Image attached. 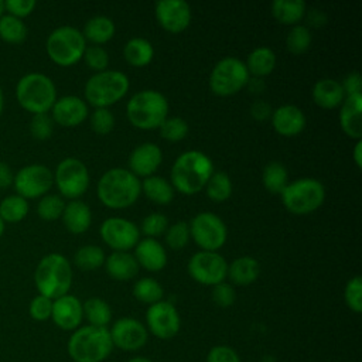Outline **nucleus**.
Here are the masks:
<instances>
[{
	"label": "nucleus",
	"mask_w": 362,
	"mask_h": 362,
	"mask_svg": "<svg viewBox=\"0 0 362 362\" xmlns=\"http://www.w3.org/2000/svg\"><path fill=\"white\" fill-rule=\"evenodd\" d=\"M214 173L211 158L198 150H188L180 154L170 173V181L174 191L184 195H194L202 191Z\"/></svg>",
	"instance_id": "nucleus-1"
},
{
	"label": "nucleus",
	"mask_w": 362,
	"mask_h": 362,
	"mask_svg": "<svg viewBox=\"0 0 362 362\" xmlns=\"http://www.w3.org/2000/svg\"><path fill=\"white\" fill-rule=\"evenodd\" d=\"M99 201L110 209L132 206L141 194L140 180L126 168L115 167L102 174L96 185Z\"/></svg>",
	"instance_id": "nucleus-2"
},
{
	"label": "nucleus",
	"mask_w": 362,
	"mask_h": 362,
	"mask_svg": "<svg viewBox=\"0 0 362 362\" xmlns=\"http://www.w3.org/2000/svg\"><path fill=\"white\" fill-rule=\"evenodd\" d=\"M109 328L83 325L72 331L66 351L74 362H103L112 352Z\"/></svg>",
	"instance_id": "nucleus-3"
},
{
	"label": "nucleus",
	"mask_w": 362,
	"mask_h": 362,
	"mask_svg": "<svg viewBox=\"0 0 362 362\" xmlns=\"http://www.w3.org/2000/svg\"><path fill=\"white\" fill-rule=\"evenodd\" d=\"M34 283L38 294L51 300L68 294L72 286V267L61 253L45 255L34 272Z\"/></svg>",
	"instance_id": "nucleus-4"
},
{
	"label": "nucleus",
	"mask_w": 362,
	"mask_h": 362,
	"mask_svg": "<svg viewBox=\"0 0 362 362\" xmlns=\"http://www.w3.org/2000/svg\"><path fill=\"white\" fill-rule=\"evenodd\" d=\"M167 98L154 89H144L134 93L127 105L126 115L129 122L140 130L158 129L168 117Z\"/></svg>",
	"instance_id": "nucleus-5"
},
{
	"label": "nucleus",
	"mask_w": 362,
	"mask_h": 362,
	"mask_svg": "<svg viewBox=\"0 0 362 362\" xmlns=\"http://www.w3.org/2000/svg\"><path fill=\"white\" fill-rule=\"evenodd\" d=\"M16 99L24 110L33 115L48 113L57 100V88L48 75L30 72L18 79Z\"/></svg>",
	"instance_id": "nucleus-6"
},
{
	"label": "nucleus",
	"mask_w": 362,
	"mask_h": 362,
	"mask_svg": "<svg viewBox=\"0 0 362 362\" xmlns=\"http://www.w3.org/2000/svg\"><path fill=\"white\" fill-rule=\"evenodd\" d=\"M130 82L124 72L106 69L93 74L85 83V99L96 107H107L119 102L129 90Z\"/></svg>",
	"instance_id": "nucleus-7"
},
{
	"label": "nucleus",
	"mask_w": 362,
	"mask_h": 362,
	"mask_svg": "<svg viewBox=\"0 0 362 362\" xmlns=\"http://www.w3.org/2000/svg\"><path fill=\"white\" fill-rule=\"evenodd\" d=\"M281 202L293 215H307L317 211L325 199V188L315 178H298L283 189Z\"/></svg>",
	"instance_id": "nucleus-8"
},
{
	"label": "nucleus",
	"mask_w": 362,
	"mask_h": 362,
	"mask_svg": "<svg viewBox=\"0 0 362 362\" xmlns=\"http://www.w3.org/2000/svg\"><path fill=\"white\" fill-rule=\"evenodd\" d=\"M86 41L75 27L61 25L49 33L45 41V49L49 59L59 66H71L82 59Z\"/></svg>",
	"instance_id": "nucleus-9"
},
{
	"label": "nucleus",
	"mask_w": 362,
	"mask_h": 362,
	"mask_svg": "<svg viewBox=\"0 0 362 362\" xmlns=\"http://www.w3.org/2000/svg\"><path fill=\"white\" fill-rule=\"evenodd\" d=\"M247 81L249 72L245 62L235 57H225L209 74V89L218 96H232L242 90Z\"/></svg>",
	"instance_id": "nucleus-10"
},
{
	"label": "nucleus",
	"mask_w": 362,
	"mask_h": 362,
	"mask_svg": "<svg viewBox=\"0 0 362 362\" xmlns=\"http://www.w3.org/2000/svg\"><path fill=\"white\" fill-rule=\"evenodd\" d=\"M189 225V233L194 242L206 252H216L221 249L228 238L225 222L214 212L205 211L197 214Z\"/></svg>",
	"instance_id": "nucleus-11"
},
{
	"label": "nucleus",
	"mask_w": 362,
	"mask_h": 362,
	"mask_svg": "<svg viewBox=\"0 0 362 362\" xmlns=\"http://www.w3.org/2000/svg\"><path fill=\"white\" fill-rule=\"evenodd\" d=\"M54 182L62 197L78 199L89 187V171L86 165L75 157H66L58 163L54 173Z\"/></svg>",
	"instance_id": "nucleus-12"
},
{
	"label": "nucleus",
	"mask_w": 362,
	"mask_h": 362,
	"mask_svg": "<svg viewBox=\"0 0 362 362\" xmlns=\"http://www.w3.org/2000/svg\"><path fill=\"white\" fill-rule=\"evenodd\" d=\"M54 184V173L44 164H28L14 174L13 187L17 195L28 199L48 194Z\"/></svg>",
	"instance_id": "nucleus-13"
},
{
	"label": "nucleus",
	"mask_w": 362,
	"mask_h": 362,
	"mask_svg": "<svg viewBox=\"0 0 362 362\" xmlns=\"http://www.w3.org/2000/svg\"><path fill=\"white\" fill-rule=\"evenodd\" d=\"M187 270L197 283L212 287L225 281L228 274V263L218 252L201 250L191 256Z\"/></svg>",
	"instance_id": "nucleus-14"
},
{
	"label": "nucleus",
	"mask_w": 362,
	"mask_h": 362,
	"mask_svg": "<svg viewBox=\"0 0 362 362\" xmlns=\"http://www.w3.org/2000/svg\"><path fill=\"white\" fill-rule=\"evenodd\" d=\"M99 233L102 240L115 252H127L140 240V229L136 223L119 216L105 219Z\"/></svg>",
	"instance_id": "nucleus-15"
},
{
	"label": "nucleus",
	"mask_w": 362,
	"mask_h": 362,
	"mask_svg": "<svg viewBox=\"0 0 362 362\" xmlns=\"http://www.w3.org/2000/svg\"><path fill=\"white\" fill-rule=\"evenodd\" d=\"M147 331L160 339L174 338L181 328V318L170 301H158L148 305L146 311Z\"/></svg>",
	"instance_id": "nucleus-16"
},
{
	"label": "nucleus",
	"mask_w": 362,
	"mask_h": 362,
	"mask_svg": "<svg viewBox=\"0 0 362 362\" xmlns=\"http://www.w3.org/2000/svg\"><path fill=\"white\" fill-rule=\"evenodd\" d=\"M109 334L113 346L127 352L141 349L148 339V331L146 325L132 317H123L116 320L109 329Z\"/></svg>",
	"instance_id": "nucleus-17"
},
{
	"label": "nucleus",
	"mask_w": 362,
	"mask_h": 362,
	"mask_svg": "<svg viewBox=\"0 0 362 362\" xmlns=\"http://www.w3.org/2000/svg\"><path fill=\"white\" fill-rule=\"evenodd\" d=\"M157 23L168 33L178 34L184 31L192 17L191 7L184 0H161L154 6Z\"/></svg>",
	"instance_id": "nucleus-18"
},
{
	"label": "nucleus",
	"mask_w": 362,
	"mask_h": 362,
	"mask_svg": "<svg viewBox=\"0 0 362 362\" xmlns=\"http://www.w3.org/2000/svg\"><path fill=\"white\" fill-rule=\"evenodd\" d=\"M88 103L75 95H66L55 100L51 107L54 123L62 127L79 126L88 117Z\"/></svg>",
	"instance_id": "nucleus-19"
},
{
	"label": "nucleus",
	"mask_w": 362,
	"mask_h": 362,
	"mask_svg": "<svg viewBox=\"0 0 362 362\" xmlns=\"http://www.w3.org/2000/svg\"><path fill=\"white\" fill-rule=\"evenodd\" d=\"M51 320L64 331H75L81 327L83 320L82 303L72 294H65L52 300Z\"/></svg>",
	"instance_id": "nucleus-20"
},
{
	"label": "nucleus",
	"mask_w": 362,
	"mask_h": 362,
	"mask_svg": "<svg viewBox=\"0 0 362 362\" xmlns=\"http://www.w3.org/2000/svg\"><path fill=\"white\" fill-rule=\"evenodd\" d=\"M163 161V153L154 143L146 141L139 144L129 156V171L139 177H150L156 173Z\"/></svg>",
	"instance_id": "nucleus-21"
},
{
	"label": "nucleus",
	"mask_w": 362,
	"mask_h": 362,
	"mask_svg": "<svg viewBox=\"0 0 362 362\" xmlns=\"http://www.w3.org/2000/svg\"><path fill=\"white\" fill-rule=\"evenodd\" d=\"M272 124L276 133L284 137H294L305 127L303 110L294 105H283L272 112Z\"/></svg>",
	"instance_id": "nucleus-22"
},
{
	"label": "nucleus",
	"mask_w": 362,
	"mask_h": 362,
	"mask_svg": "<svg viewBox=\"0 0 362 362\" xmlns=\"http://www.w3.org/2000/svg\"><path fill=\"white\" fill-rule=\"evenodd\" d=\"M342 132L355 140H362V93L345 96L339 110Z\"/></svg>",
	"instance_id": "nucleus-23"
},
{
	"label": "nucleus",
	"mask_w": 362,
	"mask_h": 362,
	"mask_svg": "<svg viewBox=\"0 0 362 362\" xmlns=\"http://www.w3.org/2000/svg\"><path fill=\"white\" fill-rule=\"evenodd\" d=\"M134 259L139 266L148 272H160L167 264V252L164 246L153 238H144L134 246Z\"/></svg>",
	"instance_id": "nucleus-24"
},
{
	"label": "nucleus",
	"mask_w": 362,
	"mask_h": 362,
	"mask_svg": "<svg viewBox=\"0 0 362 362\" xmlns=\"http://www.w3.org/2000/svg\"><path fill=\"white\" fill-rule=\"evenodd\" d=\"M313 100L322 109H334L341 106L345 99L341 82L332 78H324L314 83L311 90Z\"/></svg>",
	"instance_id": "nucleus-25"
},
{
	"label": "nucleus",
	"mask_w": 362,
	"mask_h": 362,
	"mask_svg": "<svg viewBox=\"0 0 362 362\" xmlns=\"http://www.w3.org/2000/svg\"><path fill=\"white\" fill-rule=\"evenodd\" d=\"M61 218L68 232L79 235L89 229L92 222V212L85 202L79 199H72L68 204H65Z\"/></svg>",
	"instance_id": "nucleus-26"
},
{
	"label": "nucleus",
	"mask_w": 362,
	"mask_h": 362,
	"mask_svg": "<svg viewBox=\"0 0 362 362\" xmlns=\"http://www.w3.org/2000/svg\"><path fill=\"white\" fill-rule=\"evenodd\" d=\"M105 269L113 280L126 281L139 273V263L129 252H113L105 259Z\"/></svg>",
	"instance_id": "nucleus-27"
},
{
	"label": "nucleus",
	"mask_w": 362,
	"mask_h": 362,
	"mask_svg": "<svg viewBox=\"0 0 362 362\" xmlns=\"http://www.w3.org/2000/svg\"><path fill=\"white\" fill-rule=\"evenodd\" d=\"M260 264L252 256H240L228 264V277L235 286H249L257 280Z\"/></svg>",
	"instance_id": "nucleus-28"
},
{
	"label": "nucleus",
	"mask_w": 362,
	"mask_h": 362,
	"mask_svg": "<svg viewBox=\"0 0 362 362\" xmlns=\"http://www.w3.org/2000/svg\"><path fill=\"white\" fill-rule=\"evenodd\" d=\"M115 33L116 27L112 18L106 16H95L85 23L82 35L85 41H90L93 45H100L110 41Z\"/></svg>",
	"instance_id": "nucleus-29"
},
{
	"label": "nucleus",
	"mask_w": 362,
	"mask_h": 362,
	"mask_svg": "<svg viewBox=\"0 0 362 362\" xmlns=\"http://www.w3.org/2000/svg\"><path fill=\"white\" fill-rule=\"evenodd\" d=\"M141 184V192L154 204L167 205L174 198V188L168 180L160 175L146 177Z\"/></svg>",
	"instance_id": "nucleus-30"
},
{
	"label": "nucleus",
	"mask_w": 362,
	"mask_h": 362,
	"mask_svg": "<svg viewBox=\"0 0 362 362\" xmlns=\"http://www.w3.org/2000/svg\"><path fill=\"white\" fill-rule=\"evenodd\" d=\"M273 17L284 25H297L305 16L303 0H274L270 6Z\"/></svg>",
	"instance_id": "nucleus-31"
},
{
	"label": "nucleus",
	"mask_w": 362,
	"mask_h": 362,
	"mask_svg": "<svg viewBox=\"0 0 362 362\" xmlns=\"http://www.w3.org/2000/svg\"><path fill=\"white\" fill-rule=\"evenodd\" d=\"M123 57L129 65L141 68L151 62L154 57V48L151 42L147 41L146 38L136 37L126 42L123 48Z\"/></svg>",
	"instance_id": "nucleus-32"
},
{
	"label": "nucleus",
	"mask_w": 362,
	"mask_h": 362,
	"mask_svg": "<svg viewBox=\"0 0 362 362\" xmlns=\"http://www.w3.org/2000/svg\"><path fill=\"white\" fill-rule=\"evenodd\" d=\"M245 66L255 78L266 76L276 66V54L269 47H257L247 55Z\"/></svg>",
	"instance_id": "nucleus-33"
},
{
	"label": "nucleus",
	"mask_w": 362,
	"mask_h": 362,
	"mask_svg": "<svg viewBox=\"0 0 362 362\" xmlns=\"http://www.w3.org/2000/svg\"><path fill=\"white\" fill-rule=\"evenodd\" d=\"M82 310H83V317L86 318L89 325L107 328V325L112 321L110 305L99 297L88 298L85 303H82Z\"/></svg>",
	"instance_id": "nucleus-34"
},
{
	"label": "nucleus",
	"mask_w": 362,
	"mask_h": 362,
	"mask_svg": "<svg viewBox=\"0 0 362 362\" xmlns=\"http://www.w3.org/2000/svg\"><path fill=\"white\" fill-rule=\"evenodd\" d=\"M30 211L28 201L17 194L7 195L0 201V218L8 223H17L23 221Z\"/></svg>",
	"instance_id": "nucleus-35"
},
{
	"label": "nucleus",
	"mask_w": 362,
	"mask_h": 362,
	"mask_svg": "<svg viewBox=\"0 0 362 362\" xmlns=\"http://www.w3.org/2000/svg\"><path fill=\"white\" fill-rule=\"evenodd\" d=\"M262 181L269 192L281 194L288 184V173L281 163L270 161L263 168Z\"/></svg>",
	"instance_id": "nucleus-36"
},
{
	"label": "nucleus",
	"mask_w": 362,
	"mask_h": 362,
	"mask_svg": "<svg viewBox=\"0 0 362 362\" xmlns=\"http://www.w3.org/2000/svg\"><path fill=\"white\" fill-rule=\"evenodd\" d=\"M105 252L98 245L81 246L74 255V263L83 272H90L99 269L105 264Z\"/></svg>",
	"instance_id": "nucleus-37"
},
{
	"label": "nucleus",
	"mask_w": 362,
	"mask_h": 362,
	"mask_svg": "<svg viewBox=\"0 0 362 362\" xmlns=\"http://www.w3.org/2000/svg\"><path fill=\"white\" fill-rule=\"evenodd\" d=\"M133 296L136 300L144 304H156L163 300L164 290L161 284L153 277H143L133 286Z\"/></svg>",
	"instance_id": "nucleus-38"
},
{
	"label": "nucleus",
	"mask_w": 362,
	"mask_h": 362,
	"mask_svg": "<svg viewBox=\"0 0 362 362\" xmlns=\"http://www.w3.org/2000/svg\"><path fill=\"white\" fill-rule=\"evenodd\" d=\"M0 38L8 44H20L27 38V25L23 20L4 13L0 17Z\"/></svg>",
	"instance_id": "nucleus-39"
},
{
	"label": "nucleus",
	"mask_w": 362,
	"mask_h": 362,
	"mask_svg": "<svg viewBox=\"0 0 362 362\" xmlns=\"http://www.w3.org/2000/svg\"><path fill=\"white\" fill-rule=\"evenodd\" d=\"M206 195L214 202H223L232 194V181L223 171H214L205 185Z\"/></svg>",
	"instance_id": "nucleus-40"
},
{
	"label": "nucleus",
	"mask_w": 362,
	"mask_h": 362,
	"mask_svg": "<svg viewBox=\"0 0 362 362\" xmlns=\"http://www.w3.org/2000/svg\"><path fill=\"white\" fill-rule=\"evenodd\" d=\"M311 41H313V37H311L310 28L307 25L297 24V25H293L291 30L288 31L286 38V45L291 54L301 55L305 51H308Z\"/></svg>",
	"instance_id": "nucleus-41"
},
{
	"label": "nucleus",
	"mask_w": 362,
	"mask_h": 362,
	"mask_svg": "<svg viewBox=\"0 0 362 362\" xmlns=\"http://www.w3.org/2000/svg\"><path fill=\"white\" fill-rule=\"evenodd\" d=\"M65 208V201L61 195L47 194L41 197L37 205V214L44 221H57L62 216Z\"/></svg>",
	"instance_id": "nucleus-42"
},
{
	"label": "nucleus",
	"mask_w": 362,
	"mask_h": 362,
	"mask_svg": "<svg viewBox=\"0 0 362 362\" xmlns=\"http://www.w3.org/2000/svg\"><path fill=\"white\" fill-rule=\"evenodd\" d=\"M189 238H191L189 225L184 221H178V222L170 225L167 228V230L164 232L165 243L173 250H181L182 247H185Z\"/></svg>",
	"instance_id": "nucleus-43"
},
{
	"label": "nucleus",
	"mask_w": 362,
	"mask_h": 362,
	"mask_svg": "<svg viewBox=\"0 0 362 362\" xmlns=\"http://www.w3.org/2000/svg\"><path fill=\"white\" fill-rule=\"evenodd\" d=\"M158 129H160L161 137L168 141H180V140L185 139L188 134V130H189L188 123L178 116L167 117Z\"/></svg>",
	"instance_id": "nucleus-44"
},
{
	"label": "nucleus",
	"mask_w": 362,
	"mask_h": 362,
	"mask_svg": "<svg viewBox=\"0 0 362 362\" xmlns=\"http://www.w3.org/2000/svg\"><path fill=\"white\" fill-rule=\"evenodd\" d=\"M54 120L48 113L33 115L30 120V133L35 140H48L54 133Z\"/></svg>",
	"instance_id": "nucleus-45"
},
{
	"label": "nucleus",
	"mask_w": 362,
	"mask_h": 362,
	"mask_svg": "<svg viewBox=\"0 0 362 362\" xmlns=\"http://www.w3.org/2000/svg\"><path fill=\"white\" fill-rule=\"evenodd\" d=\"M344 300L348 308L356 314L362 311V279L355 276L346 281L344 290Z\"/></svg>",
	"instance_id": "nucleus-46"
},
{
	"label": "nucleus",
	"mask_w": 362,
	"mask_h": 362,
	"mask_svg": "<svg viewBox=\"0 0 362 362\" xmlns=\"http://www.w3.org/2000/svg\"><path fill=\"white\" fill-rule=\"evenodd\" d=\"M90 127L96 134H109L115 127V116L107 107H96L90 115Z\"/></svg>",
	"instance_id": "nucleus-47"
},
{
	"label": "nucleus",
	"mask_w": 362,
	"mask_h": 362,
	"mask_svg": "<svg viewBox=\"0 0 362 362\" xmlns=\"http://www.w3.org/2000/svg\"><path fill=\"white\" fill-rule=\"evenodd\" d=\"M82 58H83L86 66L95 72L106 71V68L109 65V55H107L106 49L100 45L86 47Z\"/></svg>",
	"instance_id": "nucleus-48"
},
{
	"label": "nucleus",
	"mask_w": 362,
	"mask_h": 362,
	"mask_svg": "<svg viewBox=\"0 0 362 362\" xmlns=\"http://www.w3.org/2000/svg\"><path fill=\"white\" fill-rule=\"evenodd\" d=\"M141 232L147 236V238H153L156 239L157 236L163 235L167 228H168V219L164 214L161 212H151L148 214L143 222H141Z\"/></svg>",
	"instance_id": "nucleus-49"
},
{
	"label": "nucleus",
	"mask_w": 362,
	"mask_h": 362,
	"mask_svg": "<svg viewBox=\"0 0 362 362\" xmlns=\"http://www.w3.org/2000/svg\"><path fill=\"white\" fill-rule=\"evenodd\" d=\"M51 313H52V300L45 297V296H41V294H37L31 301H30V305H28V314L33 320L35 321H47L51 318Z\"/></svg>",
	"instance_id": "nucleus-50"
},
{
	"label": "nucleus",
	"mask_w": 362,
	"mask_h": 362,
	"mask_svg": "<svg viewBox=\"0 0 362 362\" xmlns=\"http://www.w3.org/2000/svg\"><path fill=\"white\" fill-rule=\"evenodd\" d=\"M211 296H212V301L221 308H228L233 305V303L236 301V291L233 286L225 281L212 286Z\"/></svg>",
	"instance_id": "nucleus-51"
},
{
	"label": "nucleus",
	"mask_w": 362,
	"mask_h": 362,
	"mask_svg": "<svg viewBox=\"0 0 362 362\" xmlns=\"http://www.w3.org/2000/svg\"><path fill=\"white\" fill-rule=\"evenodd\" d=\"M37 6L35 0H6L4 1V13L13 17L23 20L30 16Z\"/></svg>",
	"instance_id": "nucleus-52"
},
{
	"label": "nucleus",
	"mask_w": 362,
	"mask_h": 362,
	"mask_svg": "<svg viewBox=\"0 0 362 362\" xmlns=\"http://www.w3.org/2000/svg\"><path fill=\"white\" fill-rule=\"evenodd\" d=\"M206 362H240L238 352L228 345H215L206 355Z\"/></svg>",
	"instance_id": "nucleus-53"
},
{
	"label": "nucleus",
	"mask_w": 362,
	"mask_h": 362,
	"mask_svg": "<svg viewBox=\"0 0 362 362\" xmlns=\"http://www.w3.org/2000/svg\"><path fill=\"white\" fill-rule=\"evenodd\" d=\"M341 86L344 89L345 96H351V95H359L361 89H362V81H361V75L359 72H351L348 74L344 81L341 82Z\"/></svg>",
	"instance_id": "nucleus-54"
},
{
	"label": "nucleus",
	"mask_w": 362,
	"mask_h": 362,
	"mask_svg": "<svg viewBox=\"0 0 362 362\" xmlns=\"http://www.w3.org/2000/svg\"><path fill=\"white\" fill-rule=\"evenodd\" d=\"M250 115L256 119V120H264L267 117L272 116V107L267 102L264 100H256L252 106H250Z\"/></svg>",
	"instance_id": "nucleus-55"
},
{
	"label": "nucleus",
	"mask_w": 362,
	"mask_h": 362,
	"mask_svg": "<svg viewBox=\"0 0 362 362\" xmlns=\"http://www.w3.org/2000/svg\"><path fill=\"white\" fill-rule=\"evenodd\" d=\"M14 181V173L8 164L4 161H0V188H8L13 185Z\"/></svg>",
	"instance_id": "nucleus-56"
},
{
	"label": "nucleus",
	"mask_w": 362,
	"mask_h": 362,
	"mask_svg": "<svg viewBox=\"0 0 362 362\" xmlns=\"http://www.w3.org/2000/svg\"><path fill=\"white\" fill-rule=\"evenodd\" d=\"M325 20H327L325 14H324L322 11H320V10H311V11L308 13V23H310L311 25H314V27L322 25V24L325 23Z\"/></svg>",
	"instance_id": "nucleus-57"
},
{
	"label": "nucleus",
	"mask_w": 362,
	"mask_h": 362,
	"mask_svg": "<svg viewBox=\"0 0 362 362\" xmlns=\"http://www.w3.org/2000/svg\"><path fill=\"white\" fill-rule=\"evenodd\" d=\"M352 154H354V161H355L356 167L361 168L362 167V140H356Z\"/></svg>",
	"instance_id": "nucleus-58"
},
{
	"label": "nucleus",
	"mask_w": 362,
	"mask_h": 362,
	"mask_svg": "<svg viewBox=\"0 0 362 362\" xmlns=\"http://www.w3.org/2000/svg\"><path fill=\"white\" fill-rule=\"evenodd\" d=\"M126 362H153V361L148 359V358H146V356H133V358L127 359Z\"/></svg>",
	"instance_id": "nucleus-59"
},
{
	"label": "nucleus",
	"mask_w": 362,
	"mask_h": 362,
	"mask_svg": "<svg viewBox=\"0 0 362 362\" xmlns=\"http://www.w3.org/2000/svg\"><path fill=\"white\" fill-rule=\"evenodd\" d=\"M3 109H4V93H3V89L0 88V116L3 113Z\"/></svg>",
	"instance_id": "nucleus-60"
},
{
	"label": "nucleus",
	"mask_w": 362,
	"mask_h": 362,
	"mask_svg": "<svg viewBox=\"0 0 362 362\" xmlns=\"http://www.w3.org/2000/svg\"><path fill=\"white\" fill-rule=\"evenodd\" d=\"M4 230H6V223H4V221L0 218V238L3 236Z\"/></svg>",
	"instance_id": "nucleus-61"
},
{
	"label": "nucleus",
	"mask_w": 362,
	"mask_h": 362,
	"mask_svg": "<svg viewBox=\"0 0 362 362\" xmlns=\"http://www.w3.org/2000/svg\"><path fill=\"white\" fill-rule=\"evenodd\" d=\"M4 14V1L0 0V17Z\"/></svg>",
	"instance_id": "nucleus-62"
}]
</instances>
